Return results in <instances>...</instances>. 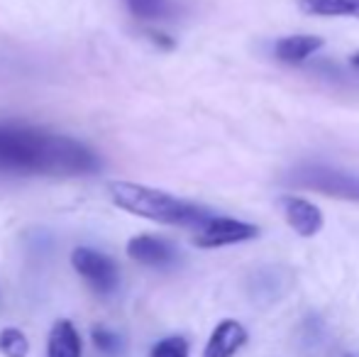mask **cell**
Listing matches in <instances>:
<instances>
[{"instance_id": "cell-1", "label": "cell", "mask_w": 359, "mask_h": 357, "mask_svg": "<svg viewBox=\"0 0 359 357\" xmlns=\"http://www.w3.org/2000/svg\"><path fill=\"white\" fill-rule=\"evenodd\" d=\"M98 169V154L79 140L32 125L0 123V174L79 177Z\"/></svg>"}, {"instance_id": "cell-2", "label": "cell", "mask_w": 359, "mask_h": 357, "mask_svg": "<svg viewBox=\"0 0 359 357\" xmlns=\"http://www.w3.org/2000/svg\"><path fill=\"white\" fill-rule=\"evenodd\" d=\"M110 198L118 208L161 225L201 228L210 218V210L203 208V206L176 198V196L151 189V186L133 184V181H113L110 184Z\"/></svg>"}, {"instance_id": "cell-3", "label": "cell", "mask_w": 359, "mask_h": 357, "mask_svg": "<svg viewBox=\"0 0 359 357\" xmlns=\"http://www.w3.org/2000/svg\"><path fill=\"white\" fill-rule=\"evenodd\" d=\"M288 184L298 189L318 191V194L332 196V198L359 201V177L350 172H340L325 164H303L288 174Z\"/></svg>"}, {"instance_id": "cell-4", "label": "cell", "mask_w": 359, "mask_h": 357, "mask_svg": "<svg viewBox=\"0 0 359 357\" xmlns=\"http://www.w3.org/2000/svg\"><path fill=\"white\" fill-rule=\"evenodd\" d=\"M74 269L88 281V286L98 294L108 296L120 286V267L113 257L98 252L93 248H76L72 252Z\"/></svg>"}, {"instance_id": "cell-5", "label": "cell", "mask_w": 359, "mask_h": 357, "mask_svg": "<svg viewBox=\"0 0 359 357\" xmlns=\"http://www.w3.org/2000/svg\"><path fill=\"white\" fill-rule=\"evenodd\" d=\"M259 235V228L252 223L237 218H222V215H210L201 228H196L194 245L203 250L225 248V245H237L255 240Z\"/></svg>"}, {"instance_id": "cell-6", "label": "cell", "mask_w": 359, "mask_h": 357, "mask_svg": "<svg viewBox=\"0 0 359 357\" xmlns=\"http://www.w3.org/2000/svg\"><path fill=\"white\" fill-rule=\"evenodd\" d=\"M130 260L144 264V267H169L176 262L179 252L176 248L164 238H154V235H137L128 243Z\"/></svg>"}, {"instance_id": "cell-7", "label": "cell", "mask_w": 359, "mask_h": 357, "mask_svg": "<svg viewBox=\"0 0 359 357\" xmlns=\"http://www.w3.org/2000/svg\"><path fill=\"white\" fill-rule=\"evenodd\" d=\"M281 210H284L286 223L296 230L301 238H313L323 228V213L313 201L301 198V196H284L281 198Z\"/></svg>"}, {"instance_id": "cell-8", "label": "cell", "mask_w": 359, "mask_h": 357, "mask_svg": "<svg viewBox=\"0 0 359 357\" xmlns=\"http://www.w3.org/2000/svg\"><path fill=\"white\" fill-rule=\"evenodd\" d=\"M247 343V330L240 321H220L215 330L210 333L208 345L203 350V357H232L237 350H242Z\"/></svg>"}, {"instance_id": "cell-9", "label": "cell", "mask_w": 359, "mask_h": 357, "mask_svg": "<svg viewBox=\"0 0 359 357\" xmlns=\"http://www.w3.org/2000/svg\"><path fill=\"white\" fill-rule=\"evenodd\" d=\"M323 44H325L323 37H316V34H288V37H281L274 44V54L279 62L303 64L318 49H323Z\"/></svg>"}, {"instance_id": "cell-10", "label": "cell", "mask_w": 359, "mask_h": 357, "mask_svg": "<svg viewBox=\"0 0 359 357\" xmlns=\"http://www.w3.org/2000/svg\"><path fill=\"white\" fill-rule=\"evenodd\" d=\"M81 335L72 321L62 318L52 325L47 343V357H81Z\"/></svg>"}, {"instance_id": "cell-11", "label": "cell", "mask_w": 359, "mask_h": 357, "mask_svg": "<svg viewBox=\"0 0 359 357\" xmlns=\"http://www.w3.org/2000/svg\"><path fill=\"white\" fill-rule=\"evenodd\" d=\"M298 8L318 18H359V0H298Z\"/></svg>"}, {"instance_id": "cell-12", "label": "cell", "mask_w": 359, "mask_h": 357, "mask_svg": "<svg viewBox=\"0 0 359 357\" xmlns=\"http://www.w3.org/2000/svg\"><path fill=\"white\" fill-rule=\"evenodd\" d=\"M128 10L137 20L144 22H156V20H169L176 13L174 0H125Z\"/></svg>"}, {"instance_id": "cell-13", "label": "cell", "mask_w": 359, "mask_h": 357, "mask_svg": "<svg viewBox=\"0 0 359 357\" xmlns=\"http://www.w3.org/2000/svg\"><path fill=\"white\" fill-rule=\"evenodd\" d=\"M90 338H93V345L100 355H105V357H120L123 355V350H125L123 338H120L118 333H113L110 328H105V325H95L93 333H90Z\"/></svg>"}, {"instance_id": "cell-14", "label": "cell", "mask_w": 359, "mask_h": 357, "mask_svg": "<svg viewBox=\"0 0 359 357\" xmlns=\"http://www.w3.org/2000/svg\"><path fill=\"white\" fill-rule=\"evenodd\" d=\"M0 353H3L5 357H27L29 355L27 335L18 328L0 330Z\"/></svg>"}, {"instance_id": "cell-15", "label": "cell", "mask_w": 359, "mask_h": 357, "mask_svg": "<svg viewBox=\"0 0 359 357\" xmlns=\"http://www.w3.org/2000/svg\"><path fill=\"white\" fill-rule=\"evenodd\" d=\"M149 357H189V340L181 335H169L151 348Z\"/></svg>"}, {"instance_id": "cell-16", "label": "cell", "mask_w": 359, "mask_h": 357, "mask_svg": "<svg viewBox=\"0 0 359 357\" xmlns=\"http://www.w3.org/2000/svg\"><path fill=\"white\" fill-rule=\"evenodd\" d=\"M350 64H352V69H355V72L359 74V52L355 54V57L350 59Z\"/></svg>"}, {"instance_id": "cell-17", "label": "cell", "mask_w": 359, "mask_h": 357, "mask_svg": "<svg viewBox=\"0 0 359 357\" xmlns=\"http://www.w3.org/2000/svg\"><path fill=\"white\" fill-rule=\"evenodd\" d=\"M342 357H355V355H342Z\"/></svg>"}]
</instances>
